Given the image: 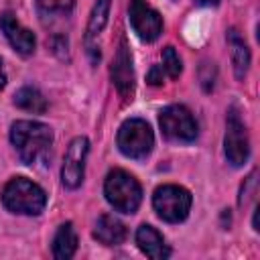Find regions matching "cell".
Returning a JSON list of instances; mask_svg holds the SVG:
<instances>
[{"mask_svg":"<svg viewBox=\"0 0 260 260\" xmlns=\"http://www.w3.org/2000/svg\"><path fill=\"white\" fill-rule=\"evenodd\" d=\"M14 104L20 110H26V112H32V114H43L47 110V102H45L43 93L35 87H20L14 93Z\"/></svg>","mask_w":260,"mask_h":260,"instance_id":"cell-17","label":"cell"},{"mask_svg":"<svg viewBox=\"0 0 260 260\" xmlns=\"http://www.w3.org/2000/svg\"><path fill=\"white\" fill-rule=\"evenodd\" d=\"M158 124L162 134L173 142H193L197 138V122L185 106H169L160 112Z\"/></svg>","mask_w":260,"mask_h":260,"instance_id":"cell-6","label":"cell"},{"mask_svg":"<svg viewBox=\"0 0 260 260\" xmlns=\"http://www.w3.org/2000/svg\"><path fill=\"white\" fill-rule=\"evenodd\" d=\"M136 244L138 248L142 250V254H146L148 258L152 260H162V258H169L171 250L167 248L162 236L148 223H142L136 232Z\"/></svg>","mask_w":260,"mask_h":260,"instance_id":"cell-13","label":"cell"},{"mask_svg":"<svg viewBox=\"0 0 260 260\" xmlns=\"http://www.w3.org/2000/svg\"><path fill=\"white\" fill-rule=\"evenodd\" d=\"M256 185V171H252L250 175H248V179H246V185H242V191H240V205H244L246 203V199L250 197L248 193H250V187H254Z\"/></svg>","mask_w":260,"mask_h":260,"instance_id":"cell-20","label":"cell"},{"mask_svg":"<svg viewBox=\"0 0 260 260\" xmlns=\"http://www.w3.org/2000/svg\"><path fill=\"white\" fill-rule=\"evenodd\" d=\"M228 47H230V55L234 63V73L238 79H244L248 73V65H250V51H248L246 41L236 28L228 30Z\"/></svg>","mask_w":260,"mask_h":260,"instance_id":"cell-15","label":"cell"},{"mask_svg":"<svg viewBox=\"0 0 260 260\" xmlns=\"http://www.w3.org/2000/svg\"><path fill=\"white\" fill-rule=\"evenodd\" d=\"M197 4H201V6H215L219 0H195Z\"/></svg>","mask_w":260,"mask_h":260,"instance_id":"cell-22","label":"cell"},{"mask_svg":"<svg viewBox=\"0 0 260 260\" xmlns=\"http://www.w3.org/2000/svg\"><path fill=\"white\" fill-rule=\"evenodd\" d=\"M10 140L24 165H47L51 158L53 132L47 124L35 120H18L10 126Z\"/></svg>","mask_w":260,"mask_h":260,"instance_id":"cell-1","label":"cell"},{"mask_svg":"<svg viewBox=\"0 0 260 260\" xmlns=\"http://www.w3.org/2000/svg\"><path fill=\"white\" fill-rule=\"evenodd\" d=\"M110 75H112V81H114L118 93L124 100H128L134 91V67H132V55H130V49H128V43L124 37L120 39L118 51L114 55Z\"/></svg>","mask_w":260,"mask_h":260,"instance_id":"cell-10","label":"cell"},{"mask_svg":"<svg viewBox=\"0 0 260 260\" xmlns=\"http://www.w3.org/2000/svg\"><path fill=\"white\" fill-rule=\"evenodd\" d=\"M4 83H6V75H4V69H2V61H0V89L4 87Z\"/></svg>","mask_w":260,"mask_h":260,"instance_id":"cell-23","label":"cell"},{"mask_svg":"<svg viewBox=\"0 0 260 260\" xmlns=\"http://www.w3.org/2000/svg\"><path fill=\"white\" fill-rule=\"evenodd\" d=\"M87 150H89V140L85 136H77L69 142L63 158V167H61V181L67 189H77L81 185Z\"/></svg>","mask_w":260,"mask_h":260,"instance_id":"cell-9","label":"cell"},{"mask_svg":"<svg viewBox=\"0 0 260 260\" xmlns=\"http://www.w3.org/2000/svg\"><path fill=\"white\" fill-rule=\"evenodd\" d=\"M2 203L12 213L39 215L45 209L47 193L37 183L24 177H14L2 189Z\"/></svg>","mask_w":260,"mask_h":260,"instance_id":"cell-2","label":"cell"},{"mask_svg":"<svg viewBox=\"0 0 260 260\" xmlns=\"http://www.w3.org/2000/svg\"><path fill=\"white\" fill-rule=\"evenodd\" d=\"M116 142L124 156L140 160L150 154V150L154 146V134H152L148 122H144L140 118H130L120 126Z\"/></svg>","mask_w":260,"mask_h":260,"instance_id":"cell-4","label":"cell"},{"mask_svg":"<svg viewBox=\"0 0 260 260\" xmlns=\"http://www.w3.org/2000/svg\"><path fill=\"white\" fill-rule=\"evenodd\" d=\"M110 2L112 0H98L93 4V10L89 14V22L85 28V49L91 57V61L100 59V49H98V39L108 22V12H110Z\"/></svg>","mask_w":260,"mask_h":260,"instance_id":"cell-12","label":"cell"},{"mask_svg":"<svg viewBox=\"0 0 260 260\" xmlns=\"http://www.w3.org/2000/svg\"><path fill=\"white\" fill-rule=\"evenodd\" d=\"M0 28H2V32L6 35V39H8V43L14 47V51L16 53H20V55H30L32 51H35V35L28 30V28H24L18 20H16V16L12 14V12H4L2 16H0Z\"/></svg>","mask_w":260,"mask_h":260,"instance_id":"cell-11","label":"cell"},{"mask_svg":"<svg viewBox=\"0 0 260 260\" xmlns=\"http://www.w3.org/2000/svg\"><path fill=\"white\" fill-rule=\"evenodd\" d=\"M93 236L98 242H102L106 246H118L126 240V225L118 217L106 213V215H100L95 230H93Z\"/></svg>","mask_w":260,"mask_h":260,"instance_id":"cell-14","label":"cell"},{"mask_svg":"<svg viewBox=\"0 0 260 260\" xmlns=\"http://www.w3.org/2000/svg\"><path fill=\"white\" fill-rule=\"evenodd\" d=\"M146 81H148L150 85H160V83H162V67H160V65H152V69H150Z\"/></svg>","mask_w":260,"mask_h":260,"instance_id":"cell-21","label":"cell"},{"mask_svg":"<svg viewBox=\"0 0 260 260\" xmlns=\"http://www.w3.org/2000/svg\"><path fill=\"white\" fill-rule=\"evenodd\" d=\"M128 16H130V24H132L134 32L142 41L152 43V41H156L160 37V32H162V18L146 0H130Z\"/></svg>","mask_w":260,"mask_h":260,"instance_id":"cell-8","label":"cell"},{"mask_svg":"<svg viewBox=\"0 0 260 260\" xmlns=\"http://www.w3.org/2000/svg\"><path fill=\"white\" fill-rule=\"evenodd\" d=\"M104 195L108 203L122 213H134L142 201V189L138 181L122 169H114L108 173L104 183Z\"/></svg>","mask_w":260,"mask_h":260,"instance_id":"cell-3","label":"cell"},{"mask_svg":"<svg viewBox=\"0 0 260 260\" xmlns=\"http://www.w3.org/2000/svg\"><path fill=\"white\" fill-rule=\"evenodd\" d=\"M162 63H165L162 69L169 73V77L177 79L183 67H181V59H179V55H177V51L173 47H165V51H162Z\"/></svg>","mask_w":260,"mask_h":260,"instance_id":"cell-18","label":"cell"},{"mask_svg":"<svg viewBox=\"0 0 260 260\" xmlns=\"http://www.w3.org/2000/svg\"><path fill=\"white\" fill-rule=\"evenodd\" d=\"M152 205L160 219L177 223L189 215L191 193L179 185H160L152 195Z\"/></svg>","mask_w":260,"mask_h":260,"instance_id":"cell-5","label":"cell"},{"mask_svg":"<svg viewBox=\"0 0 260 260\" xmlns=\"http://www.w3.org/2000/svg\"><path fill=\"white\" fill-rule=\"evenodd\" d=\"M223 150L234 167H242L248 160L250 154V142H248V132L246 126L236 110V106L230 108L228 118H225V138H223Z\"/></svg>","mask_w":260,"mask_h":260,"instance_id":"cell-7","label":"cell"},{"mask_svg":"<svg viewBox=\"0 0 260 260\" xmlns=\"http://www.w3.org/2000/svg\"><path fill=\"white\" fill-rule=\"evenodd\" d=\"M37 4L47 14H55V12L65 14L73 8V0H37Z\"/></svg>","mask_w":260,"mask_h":260,"instance_id":"cell-19","label":"cell"},{"mask_svg":"<svg viewBox=\"0 0 260 260\" xmlns=\"http://www.w3.org/2000/svg\"><path fill=\"white\" fill-rule=\"evenodd\" d=\"M75 250H77V234L73 230V223L67 221L57 230L53 238V256L57 260H69L75 254Z\"/></svg>","mask_w":260,"mask_h":260,"instance_id":"cell-16","label":"cell"}]
</instances>
